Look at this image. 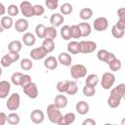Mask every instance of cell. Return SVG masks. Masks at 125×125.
<instances>
[{
  "instance_id": "obj_53",
  "label": "cell",
  "mask_w": 125,
  "mask_h": 125,
  "mask_svg": "<svg viewBox=\"0 0 125 125\" xmlns=\"http://www.w3.org/2000/svg\"><path fill=\"white\" fill-rule=\"evenodd\" d=\"M95 124H96V121L92 118H87L82 122V125H95Z\"/></svg>"
},
{
  "instance_id": "obj_56",
  "label": "cell",
  "mask_w": 125,
  "mask_h": 125,
  "mask_svg": "<svg viewBox=\"0 0 125 125\" xmlns=\"http://www.w3.org/2000/svg\"><path fill=\"white\" fill-rule=\"evenodd\" d=\"M1 75H2V68L0 67V76H1Z\"/></svg>"
},
{
  "instance_id": "obj_3",
  "label": "cell",
  "mask_w": 125,
  "mask_h": 125,
  "mask_svg": "<svg viewBox=\"0 0 125 125\" xmlns=\"http://www.w3.org/2000/svg\"><path fill=\"white\" fill-rule=\"evenodd\" d=\"M21 105V97L18 93H13L7 100L6 103V106L9 110L11 111H15L17 109H19Z\"/></svg>"
},
{
  "instance_id": "obj_26",
  "label": "cell",
  "mask_w": 125,
  "mask_h": 125,
  "mask_svg": "<svg viewBox=\"0 0 125 125\" xmlns=\"http://www.w3.org/2000/svg\"><path fill=\"white\" fill-rule=\"evenodd\" d=\"M78 91V86H77V83L75 80H72V81H68V86H67V89L65 91V93L69 96H73L77 93Z\"/></svg>"
},
{
  "instance_id": "obj_40",
  "label": "cell",
  "mask_w": 125,
  "mask_h": 125,
  "mask_svg": "<svg viewBox=\"0 0 125 125\" xmlns=\"http://www.w3.org/2000/svg\"><path fill=\"white\" fill-rule=\"evenodd\" d=\"M0 63H1V65H2L3 67H8V66L12 65V64L14 63V62H13V60L11 59V57L9 56V54H6V55H4V56L2 57Z\"/></svg>"
},
{
  "instance_id": "obj_50",
  "label": "cell",
  "mask_w": 125,
  "mask_h": 125,
  "mask_svg": "<svg viewBox=\"0 0 125 125\" xmlns=\"http://www.w3.org/2000/svg\"><path fill=\"white\" fill-rule=\"evenodd\" d=\"M115 25L121 29H125V19H119L115 23Z\"/></svg>"
},
{
  "instance_id": "obj_19",
  "label": "cell",
  "mask_w": 125,
  "mask_h": 125,
  "mask_svg": "<svg viewBox=\"0 0 125 125\" xmlns=\"http://www.w3.org/2000/svg\"><path fill=\"white\" fill-rule=\"evenodd\" d=\"M78 26H79V29H80V32H81V37H87L91 34L92 27L88 22L82 21V22L78 23Z\"/></svg>"
},
{
  "instance_id": "obj_7",
  "label": "cell",
  "mask_w": 125,
  "mask_h": 125,
  "mask_svg": "<svg viewBox=\"0 0 125 125\" xmlns=\"http://www.w3.org/2000/svg\"><path fill=\"white\" fill-rule=\"evenodd\" d=\"M19 9H20L21 15L25 18H31V17L34 16V14H33V5H31V3L28 2V1L21 2Z\"/></svg>"
},
{
  "instance_id": "obj_23",
  "label": "cell",
  "mask_w": 125,
  "mask_h": 125,
  "mask_svg": "<svg viewBox=\"0 0 125 125\" xmlns=\"http://www.w3.org/2000/svg\"><path fill=\"white\" fill-rule=\"evenodd\" d=\"M42 47L46 50L47 53H51L54 51L55 49V42L54 39H50V38H45L43 43H42Z\"/></svg>"
},
{
  "instance_id": "obj_16",
  "label": "cell",
  "mask_w": 125,
  "mask_h": 125,
  "mask_svg": "<svg viewBox=\"0 0 125 125\" xmlns=\"http://www.w3.org/2000/svg\"><path fill=\"white\" fill-rule=\"evenodd\" d=\"M75 109L76 111L81 114V115H85L89 112V109H90V106H89V104L85 101H79L76 105H75Z\"/></svg>"
},
{
  "instance_id": "obj_38",
  "label": "cell",
  "mask_w": 125,
  "mask_h": 125,
  "mask_svg": "<svg viewBox=\"0 0 125 125\" xmlns=\"http://www.w3.org/2000/svg\"><path fill=\"white\" fill-rule=\"evenodd\" d=\"M6 12L8 13V15L10 17H15V16H18L19 12H20V9L17 5L15 4H11L8 6V8L6 9Z\"/></svg>"
},
{
  "instance_id": "obj_12",
  "label": "cell",
  "mask_w": 125,
  "mask_h": 125,
  "mask_svg": "<svg viewBox=\"0 0 125 125\" xmlns=\"http://www.w3.org/2000/svg\"><path fill=\"white\" fill-rule=\"evenodd\" d=\"M44 118H45L44 112H43L42 110H40V109H34V110H32L31 113H30V119H31V121H32L33 123H35V124H40V123H42V122L44 121Z\"/></svg>"
},
{
  "instance_id": "obj_35",
  "label": "cell",
  "mask_w": 125,
  "mask_h": 125,
  "mask_svg": "<svg viewBox=\"0 0 125 125\" xmlns=\"http://www.w3.org/2000/svg\"><path fill=\"white\" fill-rule=\"evenodd\" d=\"M20 66L22 70H30L33 66V63L29 59H22L20 62Z\"/></svg>"
},
{
  "instance_id": "obj_4",
  "label": "cell",
  "mask_w": 125,
  "mask_h": 125,
  "mask_svg": "<svg viewBox=\"0 0 125 125\" xmlns=\"http://www.w3.org/2000/svg\"><path fill=\"white\" fill-rule=\"evenodd\" d=\"M122 99H123L122 96H120L117 93V91L115 90V88H113V89H111L110 95H109V97L107 99V104L111 108H116L117 106H119Z\"/></svg>"
},
{
  "instance_id": "obj_42",
  "label": "cell",
  "mask_w": 125,
  "mask_h": 125,
  "mask_svg": "<svg viewBox=\"0 0 125 125\" xmlns=\"http://www.w3.org/2000/svg\"><path fill=\"white\" fill-rule=\"evenodd\" d=\"M22 73L20 72V71H17V72H14L11 76V81L14 85L16 86H20V80H21V77Z\"/></svg>"
},
{
  "instance_id": "obj_34",
  "label": "cell",
  "mask_w": 125,
  "mask_h": 125,
  "mask_svg": "<svg viewBox=\"0 0 125 125\" xmlns=\"http://www.w3.org/2000/svg\"><path fill=\"white\" fill-rule=\"evenodd\" d=\"M82 92H83V95L86 96V97H93L95 94H96V89L95 87L93 86H90V85H87L85 84V86L83 87L82 89Z\"/></svg>"
},
{
  "instance_id": "obj_21",
  "label": "cell",
  "mask_w": 125,
  "mask_h": 125,
  "mask_svg": "<svg viewBox=\"0 0 125 125\" xmlns=\"http://www.w3.org/2000/svg\"><path fill=\"white\" fill-rule=\"evenodd\" d=\"M67 98L62 95V94H59L55 97V101H54V104L61 109V108H63L67 105Z\"/></svg>"
},
{
  "instance_id": "obj_37",
  "label": "cell",
  "mask_w": 125,
  "mask_h": 125,
  "mask_svg": "<svg viewBox=\"0 0 125 125\" xmlns=\"http://www.w3.org/2000/svg\"><path fill=\"white\" fill-rule=\"evenodd\" d=\"M68 81L69 80H62V81H59L56 85V88L58 90V92L63 94L65 93L66 89H67V86H68Z\"/></svg>"
},
{
  "instance_id": "obj_48",
  "label": "cell",
  "mask_w": 125,
  "mask_h": 125,
  "mask_svg": "<svg viewBox=\"0 0 125 125\" xmlns=\"http://www.w3.org/2000/svg\"><path fill=\"white\" fill-rule=\"evenodd\" d=\"M116 59V57H115V55L113 54V53H107V55H106V58H105V60H104V62L106 63V64H109L113 60H115Z\"/></svg>"
},
{
  "instance_id": "obj_46",
  "label": "cell",
  "mask_w": 125,
  "mask_h": 125,
  "mask_svg": "<svg viewBox=\"0 0 125 125\" xmlns=\"http://www.w3.org/2000/svg\"><path fill=\"white\" fill-rule=\"evenodd\" d=\"M107 53H108V52H107L106 50H104V49H101V50L98 52V54H97V58H98V60L101 61V62H104V60H105V58H106Z\"/></svg>"
},
{
  "instance_id": "obj_52",
  "label": "cell",
  "mask_w": 125,
  "mask_h": 125,
  "mask_svg": "<svg viewBox=\"0 0 125 125\" xmlns=\"http://www.w3.org/2000/svg\"><path fill=\"white\" fill-rule=\"evenodd\" d=\"M117 15L119 19H125V8H119L117 10Z\"/></svg>"
},
{
  "instance_id": "obj_33",
  "label": "cell",
  "mask_w": 125,
  "mask_h": 125,
  "mask_svg": "<svg viewBox=\"0 0 125 125\" xmlns=\"http://www.w3.org/2000/svg\"><path fill=\"white\" fill-rule=\"evenodd\" d=\"M70 37L74 39H79L81 37V32L78 24H73L70 26Z\"/></svg>"
},
{
  "instance_id": "obj_14",
  "label": "cell",
  "mask_w": 125,
  "mask_h": 125,
  "mask_svg": "<svg viewBox=\"0 0 125 125\" xmlns=\"http://www.w3.org/2000/svg\"><path fill=\"white\" fill-rule=\"evenodd\" d=\"M11 90V84L10 82L6 80L0 81V99H5L8 97Z\"/></svg>"
},
{
  "instance_id": "obj_29",
  "label": "cell",
  "mask_w": 125,
  "mask_h": 125,
  "mask_svg": "<svg viewBox=\"0 0 125 125\" xmlns=\"http://www.w3.org/2000/svg\"><path fill=\"white\" fill-rule=\"evenodd\" d=\"M20 121H21L20 116L16 112H11L7 115V122L10 125H18L20 123Z\"/></svg>"
},
{
  "instance_id": "obj_45",
  "label": "cell",
  "mask_w": 125,
  "mask_h": 125,
  "mask_svg": "<svg viewBox=\"0 0 125 125\" xmlns=\"http://www.w3.org/2000/svg\"><path fill=\"white\" fill-rule=\"evenodd\" d=\"M45 5L49 10H56L59 7V1L57 0H46Z\"/></svg>"
},
{
  "instance_id": "obj_25",
  "label": "cell",
  "mask_w": 125,
  "mask_h": 125,
  "mask_svg": "<svg viewBox=\"0 0 125 125\" xmlns=\"http://www.w3.org/2000/svg\"><path fill=\"white\" fill-rule=\"evenodd\" d=\"M0 23H1V25L4 27V29H10V28L14 25L13 19H12V17H10V16H3L2 19H1Z\"/></svg>"
},
{
  "instance_id": "obj_39",
  "label": "cell",
  "mask_w": 125,
  "mask_h": 125,
  "mask_svg": "<svg viewBox=\"0 0 125 125\" xmlns=\"http://www.w3.org/2000/svg\"><path fill=\"white\" fill-rule=\"evenodd\" d=\"M45 29H46V26L44 24H42V23L37 24L36 27H35V34H36V36L41 38V39L44 38L45 37Z\"/></svg>"
},
{
  "instance_id": "obj_27",
  "label": "cell",
  "mask_w": 125,
  "mask_h": 125,
  "mask_svg": "<svg viewBox=\"0 0 125 125\" xmlns=\"http://www.w3.org/2000/svg\"><path fill=\"white\" fill-rule=\"evenodd\" d=\"M67 51H68V53L73 54V55H76V54L80 53L79 42H77V41H70L67 44Z\"/></svg>"
},
{
  "instance_id": "obj_28",
  "label": "cell",
  "mask_w": 125,
  "mask_h": 125,
  "mask_svg": "<svg viewBox=\"0 0 125 125\" xmlns=\"http://www.w3.org/2000/svg\"><path fill=\"white\" fill-rule=\"evenodd\" d=\"M99 83V76L95 73H92V74H89L87 77H86V80H85V84L87 85H90V86H93V87H96Z\"/></svg>"
},
{
  "instance_id": "obj_13",
  "label": "cell",
  "mask_w": 125,
  "mask_h": 125,
  "mask_svg": "<svg viewBox=\"0 0 125 125\" xmlns=\"http://www.w3.org/2000/svg\"><path fill=\"white\" fill-rule=\"evenodd\" d=\"M14 26H15L16 31L21 33V32H24V31L27 30V28H28V21L25 19H19L14 23Z\"/></svg>"
},
{
  "instance_id": "obj_30",
  "label": "cell",
  "mask_w": 125,
  "mask_h": 125,
  "mask_svg": "<svg viewBox=\"0 0 125 125\" xmlns=\"http://www.w3.org/2000/svg\"><path fill=\"white\" fill-rule=\"evenodd\" d=\"M57 29L55 26H49L46 27L45 29V37L44 38H50V39H55L57 37Z\"/></svg>"
},
{
  "instance_id": "obj_15",
  "label": "cell",
  "mask_w": 125,
  "mask_h": 125,
  "mask_svg": "<svg viewBox=\"0 0 125 125\" xmlns=\"http://www.w3.org/2000/svg\"><path fill=\"white\" fill-rule=\"evenodd\" d=\"M58 59H56L53 56H49L44 60V66L49 70H54L58 67Z\"/></svg>"
},
{
  "instance_id": "obj_51",
  "label": "cell",
  "mask_w": 125,
  "mask_h": 125,
  "mask_svg": "<svg viewBox=\"0 0 125 125\" xmlns=\"http://www.w3.org/2000/svg\"><path fill=\"white\" fill-rule=\"evenodd\" d=\"M7 122V115L5 112H0V125H4Z\"/></svg>"
},
{
  "instance_id": "obj_8",
  "label": "cell",
  "mask_w": 125,
  "mask_h": 125,
  "mask_svg": "<svg viewBox=\"0 0 125 125\" xmlns=\"http://www.w3.org/2000/svg\"><path fill=\"white\" fill-rule=\"evenodd\" d=\"M22 89H23L24 94L28 98H30V99H36L38 97V88H37V85L34 82H32V81L29 82Z\"/></svg>"
},
{
  "instance_id": "obj_43",
  "label": "cell",
  "mask_w": 125,
  "mask_h": 125,
  "mask_svg": "<svg viewBox=\"0 0 125 125\" xmlns=\"http://www.w3.org/2000/svg\"><path fill=\"white\" fill-rule=\"evenodd\" d=\"M29 82H31V76L28 75V74H22L21 77V80H20V86L23 88Z\"/></svg>"
},
{
  "instance_id": "obj_10",
  "label": "cell",
  "mask_w": 125,
  "mask_h": 125,
  "mask_svg": "<svg viewBox=\"0 0 125 125\" xmlns=\"http://www.w3.org/2000/svg\"><path fill=\"white\" fill-rule=\"evenodd\" d=\"M47 52L46 50L41 46V47H37V48H34L32 49L30 52H29V56L31 57V59L35 60V61H38V60H42L44 59L46 56H47Z\"/></svg>"
},
{
  "instance_id": "obj_41",
  "label": "cell",
  "mask_w": 125,
  "mask_h": 125,
  "mask_svg": "<svg viewBox=\"0 0 125 125\" xmlns=\"http://www.w3.org/2000/svg\"><path fill=\"white\" fill-rule=\"evenodd\" d=\"M108 65H109V68H110L112 71H118V70H120V68H121V66H122V62H121L120 60H118V59L116 58V59L113 60Z\"/></svg>"
},
{
  "instance_id": "obj_5",
  "label": "cell",
  "mask_w": 125,
  "mask_h": 125,
  "mask_svg": "<svg viewBox=\"0 0 125 125\" xmlns=\"http://www.w3.org/2000/svg\"><path fill=\"white\" fill-rule=\"evenodd\" d=\"M115 82V76L111 72H104L102 76L101 85L104 90H109Z\"/></svg>"
},
{
  "instance_id": "obj_49",
  "label": "cell",
  "mask_w": 125,
  "mask_h": 125,
  "mask_svg": "<svg viewBox=\"0 0 125 125\" xmlns=\"http://www.w3.org/2000/svg\"><path fill=\"white\" fill-rule=\"evenodd\" d=\"M8 54H9V56L11 57V59L13 60L14 62H16L19 61V59H20V54H19L18 52H9Z\"/></svg>"
},
{
  "instance_id": "obj_24",
  "label": "cell",
  "mask_w": 125,
  "mask_h": 125,
  "mask_svg": "<svg viewBox=\"0 0 125 125\" xmlns=\"http://www.w3.org/2000/svg\"><path fill=\"white\" fill-rule=\"evenodd\" d=\"M92 16H93V11H92L91 8H83V9H81L80 12H79V17H80V19L83 20V21H88V20H90V19L92 18Z\"/></svg>"
},
{
  "instance_id": "obj_32",
  "label": "cell",
  "mask_w": 125,
  "mask_h": 125,
  "mask_svg": "<svg viewBox=\"0 0 125 125\" xmlns=\"http://www.w3.org/2000/svg\"><path fill=\"white\" fill-rule=\"evenodd\" d=\"M73 8H72V5L70 3H63L61 8H60V11H61V14L62 16H66V15H69L71 14Z\"/></svg>"
},
{
  "instance_id": "obj_20",
  "label": "cell",
  "mask_w": 125,
  "mask_h": 125,
  "mask_svg": "<svg viewBox=\"0 0 125 125\" xmlns=\"http://www.w3.org/2000/svg\"><path fill=\"white\" fill-rule=\"evenodd\" d=\"M21 39H22L23 44L25 46H28V47L33 46L35 44V42H36V38H35L34 34L31 33V32H25Z\"/></svg>"
},
{
  "instance_id": "obj_1",
  "label": "cell",
  "mask_w": 125,
  "mask_h": 125,
  "mask_svg": "<svg viewBox=\"0 0 125 125\" xmlns=\"http://www.w3.org/2000/svg\"><path fill=\"white\" fill-rule=\"evenodd\" d=\"M47 115H48V119L55 124H58V121L60 120V118L62 117V112L60 110V108L55 104H51L47 106Z\"/></svg>"
},
{
  "instance_id": "obj_18",
  "label": "cell",
  "mask_w": 125,
  "mask_h": 125,
  "mask_svg": "<svg viewBox=\"0 0 125 125\" xmlns=\"http://www.w3.org/2000/svg\"><path fill=\"white\" fill-rule=\"evenodd\" d=\"M58 62L60 63H62V65H65V66H69L71 64V62H72V58L71 56L68 54V53H65V52H62L59 55L58 57Z\"/></svg>"
},
{
  "instance_id": "obj_22",
  "label": "cell",
  "mask_w": 125,
  "mask_h": 125,
  "mask_svg": "<svg viewBox=\"0 0 125 125\" xmlns=\"http://www.w3.org/2000/svg\"><path fill=\"white\" fill-rule=\"evenodd\" d=\"M22 49V44L20 40H13L8 44L9 52H20Z\"/></svg>"
},
{
  "instance_id": "obj_54",
  "label": "cell",
  "mask_w": 125,
  "mask_h": 125,
  "mask_svg": "<svg viewBox=\"0 0 125 125\" xmlns=\"http://www.w3.org/2000/svg\"><path fill=\"white\" fill-rule=\"evenodd\" d=\"M6 13V7L4 6L3 3L0 2V16H4Z\"/></svg>"
},
{
  "instance_id": "obj_17",
  "label": "cell",
  "mask_w": 125,
  "mask_h": 125,
  "mask_svg": "<svg viewBox=\"0 0 125 125\" xmlns=\"http://www.w3.org/2000/svg\"><path fill=\"white\" fill-rule=\"evenodd\" d=\"M63 21H64V18L60 13H55L50 18V23L52 26H55V27L60 26L62 23H63Z\"/></svg>"
},
{
  "instance_id": "obj_31",
  "label": "cell",
  "mask_w": 125,
  "mask_h": 125,
  "mask_svg": "<svg viewBox=\"0 0 125 125\" xmlns=\"http://www.w3.org/2000/svg\"><path fill=\"white\" fill-rule=\"evenodd\" d=\"M124 30L125 29H121V28H119L118 26H116L115 24L111 27V34H112V36L114 37V38H116V39H120V38H122L123 36H124Z\"/></svg>"
},
{
  "instance_id": "obj_9",
  "label": "cell",
  "mask_w": 125,
  "mask_h": 125,
  "mask_svg": "<svg viewBox=\"0 0 125 125\" xmlns=\"http://www.w3.org/2000/svg\"><path fill=\"white\" fill-rule=\"evenodd\" d=\"M93 26L97 31H104L108 27V21L104 17L97 18L93 22Z\"/></svg>"
},
{
  "instance_id": "obj_44",
  "label": "cell",
  "mask_w": 125,
  "mask_h": 125,
  "mask_svg": "<svg viewBox=\"0 0 125 125\" xmlns=\"http://www.w3.org/2000/svg\"><path fill=\"white\" fill-rule=\"evenodd\" d=\"M45 10H44V7L42 5H39V4H36V5H33V14L34 16H42L44 14Z\"/></svg>"
},
{
  "instance_id": "obj_6",
  "label": "cell",
  "mask_w": 125,
  "mask_h": 125,
  "mask_svg": "<svg viewBox=\"0 0 125 125\" xmlns=\"http://www.w3.org/2000/svg\"><path fill=\"white\" fill-rule=\"evenodd\" d=\"M97 49V44L96 42L94 41H80L79 42V50H80V53L82 54H90V53H93L95 50Z\"/></svg>"
},
{
  "instance_id": "obj_36",
  "label": "cell",
  "mask_w": 125,
  "mask_h": 125,
  "mask_svg": "<svg viewBox=\"0 0 125 125\" xmlns=\"http://www.w3.org/2000/svg\"><path fill=\"white\" fill-rule=\"evenodd\" d=\"M61 36L63 40H69L70 37V26L69 25H63L61 28Z\"/></svg>"
},
{
  "instance_id": "obj_11",
  "label": "cell",
  "mask_w": 125,
  "mask_h": 125,
  "mask_svg": "<svg viewBox=\"0 0 125 125\" xmlns=\"http://www.w3.org/2000/svg\"><path fill=\"white\" fill-rule=\"evenodd\" d=\"M75 114L73 112H67L64 115H62L58 121V125H70L75 121Z\"/></svg>"
},
{
  "instance_id": "obj_2",
  "label": "cell",
  "mask_w": 125,
  "mask_h": 125,
  "mask_svg": "<svg viewBox=\"0 0 125 125\" xmlns=\"http://www.w3.org/2000/svg\"><path fill=\"white\" fill-rule=\"evenodd\" d=\"M87 74V68L85 65L77 63V64H73L70 67V75L73 79H79L82 77H85Z\"/></svg>"
},
{
  "instance_id": "obj_55",
  "label": "cell",
  "mask_w": 125,
  "mask_h": 125,
  "mask_svg": "<svg viewBox=\"0 0 125 125\" xmlns=\"http://www.w3.org/2000/svg\"><path fill=\"white\" fill-rule=\"evenodd\" d=\"M3 31H4V27H3V26L1 25V23H0V33H2Z\"/></svg>"
},
{
  "instance_id": "obj_57",
  "label": "cell",
  "mask_w": 125,
  "mask_h": 125,
  "mask_svg": "<svg viewBox=\"0 0 125 125\" xmlns=\"http://www.w3.org/2000/svg\"><path fill=\"white\" fill-rule=\"evenodd\" d=\"M57 1H59V0H57Z\"/></svg>"
},
{
  "instance_id": "obj_47",
  "label": "cell",
  "mask_w": 125,
  "mask_h": 125,
  "mask_svg": "<svg viewBox=\"0 0 125 125\" xmlns=\"http://www.w3.org/2000/svg\"><path fill=\"white\" fill-rule=\"evenodd\" d=\"M114 88H115V90L117 91V93H118L120 96H122V98L125 97V84L121 83V84L117 85V86L114 87Z\"/></svg>"
}]
</instances>
